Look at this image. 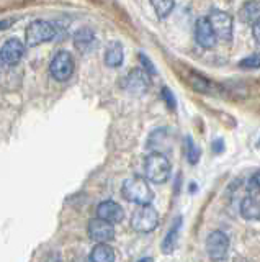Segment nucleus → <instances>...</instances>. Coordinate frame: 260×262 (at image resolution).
<instances>
[{
	"label": "nucleus",
	"instance_id": "f257e3e1",
	"mask_svg": "<svg viewBox=\"0 0 260 262\" xmlns=\"http://www.w3.org/2000/svg\"><path fill=\"white\" fill-rule=\"evenodd\" d=\"M121 195H123L128 202L136 203V205L151 203L154 199V192L149 187L148 180L139 176H133L125 180L123 187H121Z\"/></svg>",
	"mask_w": 260,
	"mask_h": 262
},
{
	"label": "nucleus",
	"instance_id": "f03ea898",
	"mask_svg": "<svg viewBox=\"0 0 260 262\" xmlns=\"http://www.w3.org/2000/svg\"><path fill=\"white\" fill-rule=\"evenodd\" d=\"M170 172H172V166L170 161L160 152H152L149 154L144 161V174L149 182L154 184H164L169 180Z\"/></svg>",
	"mask_w": 260,
	"mask_h": 262
},
{
	"label": "nucleus",
	"instance_id": "7ed1b4c3",
	"mask_svg": "<svg viewBox=\"0 0 260 262\" xmlns=\"http://www.w3.org/2000/svg\"><path fill=\"white\" fill-rule=\"evenodd\" d=\"M159 225V213L151 207V203L137 205V208L133 211L131 226L137 233H151Z\"/></svg>",
	"mask_w": 260,
	"mask_h": 262
},
{
	"label": "nucleus",
	"instance_id": "20e7f679",
	"mask_svg": "<svg viewBox=\"0 0 260 262\" xmlns=\"http://www.w3.org/2000/svg\"><path fill=\"white\" fill-rule=\"evenodd\" d=\"M54 35H56V28L50 21L35 20L33 23H30V27L27 28V45L30 48H35L38 45L51 41Z\"/></svg>",
	"mask_w": 260,
	"mask_h": 262
},
{
	"label": "nucleus",
	"instance_id": "39448f33",
	"mask_svg": "<svg viewBox=\"0 0 260 262\" xmlns=\"http://www.w3.org/2000/svg\"><path fill=\"white\" fill-rule=\"evenodd\" d=\"M50 72L59 82L69 80V77L74 74V59H72V56L67 51H59L53 57L50 64Z\"/></svg>",
	"mask_w": 260,
	"mask_h": 262
},
{
	"label": "nucleus",
	"instance_id": "423d86ee",
	"mask_svg": "<svg viewBox=\"0 0 260 262\" xmlns=\"http://www.w3.org/2000/svg\"><path fill=\"white\" fill-rule=\"evenodd\" d=\"M208 20L219 39L229 43L232 39V16L223 10H211Z\"/></svg>",
	"mask_w": 260,
	"mask_h": 262
},
{
	"label": "nucleus",
	"instance_id": "0eeeda50",
	"mask_svg": "<svg viewBox=\"0 0 260 262\" xmlns=\"http://www.w3.org/2000/svg\"><path fill=\"white\" fill-rule=\"evenodd\" d=\"M229 251V237L223 231H213L206 237V252L213 260H221Z\"/></svg>",
	"mask_w": 260,
	"mask_h": 262
},
{
	"label": "nucleus",
	"instance_id": "6e6552de",
	"mask_svg": "<svg viewBox=\"0 0 260 262\" xmlns=\"http://www.w3.org/2000/svg\"><path fill=\"white\" fill-rule=\"evenodd\" d=\"M88 237L95 243H110L115 237L113 223L99 216L95 220H90V223H88Z\"/></svg>",
	"mask_w": 260,
	"mask_h": 262
},
{
	"label": "nucleus",
	"instance_id": "1a4fd4ad",
	"mask_svg": "<svg viewBox=\"0 0 260 262\" xmlns=\"http://www.w3.org/2000/svg\"><path fill=\"white\" fill-rule=\"evenodd\" d=\"M123 80V87L133 95H143L149 89V76L143 69H133Z\"/></svg>",
	"mask_w": 260,
	"mask_h": 262
},
{
	"label": "nucleus",
	"instance_id": "9d476101",
	"mask_svg": "<svg viewBox=\"0 0 260 262\" xmlns=\"http://www.w3.org/2000/svg\"><path fill=\"white\" fill-rule=\"evenodd\" d=\"M195 39H197V43L205 49H211L216 46L218 36L208 18H198L197 23H195Z\"/></svg>",
	"mask_w": 260,
	"mask_h": 262
},
{
	"label": "nucleus",
	"instance_id": "9b49d317",
	"mask_svg": "<svg viewBox=\"0 0 260 262\" xmlns=\"http://www.w3.org/2000/svg\"><path fill=\"white\" fill-rule=\"evenodd\" d=\"M23 54H25V46L21 41L18 38H10L0 49V61L9 66H15L20 62Z\"/></svg>",
	"mask_w": 260,
	"mask_h": 262
},
{
	"label": "nucleus",
	"instance_id": "f8f14e48",
	"mask_svg": "<svg viewBox=\"0 0 260 262\" xmlns=\"http://www.w3.org/2000/svg\"><path fill=\"white\" fill-rule=\"evenodd\" d=\"M97 216L102 220H107L110 223H120L125 218V210L120 203L113 200H105L97 207Z\"/></svg>",
	"mask_w": 260,
	"mask_h": 262
},
{
	"label": "nucleus",
	"instance_id": "ddd939ff",
	"mask_svg": "<svg viewBox=\"0 0 260 262\" xmlns=\"http://www.w3.org/2000/svg\"><path fill=\"white\" fill-rule=\"evenodd\" d=\"M123 59H125L123 45L120 41H111L107 51H105V64L110 66V68H118V66L123 64Z\"/></svg>",
	"mask_w": 260,
	"mask_h": 262
},
{
	"label": "nucleus",
	"instance_id": "4468645a",
	"mask_svg": "<svg viewBox=\"0 0 260 262\" xmlns=\"http://www.w3.org/2000/svg\"><path fill=\"white\" fill-rule=\"evenodd\" d=\"M239 16L244 23L247 25H255L260 21V2L250 0V2L244 4L242 8L239 10Z\"/></svg>",
	"mask_w": 260,
	"mask_h": 262
},
{
	"label": "nucleus",
	"instance_id": "2eb2a0df",
	"mask_svg": "<svg viewBox=\"0 0 260 262\" xmlns=\"http://www.w3.org/2000/svg\"><path fill=\"white\" fill-rule=\"evenodd\" d=\"M88 259L92 262H113L115 260V251L111 246H108V243H97Z\"/></svg>",
	"mask_w": 260,
	"mask_h": 262
},
{
	"label": "nucleus",
	"instance_id": "dca6fc26",
	"mask_svg": "<svg viewBox=\"0 0 260 262\" xmlns=\"http://www.w3.org/2000/svg\"><path fill=\"white\" fill-rule=\"evenodd\" d=\"M180 225H182V218L178 216V218H175V221L172 223V226H170V229L164 237V241H162V251L166 254L174 252L175 246H177V239H178V231H180Z\"/></svg>",
	"mask_w": 260,
	"mask_h": 262
},
{
	"label": "nucleus",
	"instance_id": "f3484780",
	"mask_svg": "<svg viewBox=\"0 0 260 262\" xmlns=\"http://www.w3.org/2000/svg\"><path fill=\"white\" fill-rule=\"evenodd\" d=\"M241 215L246 220H260V202L254 196H246L241 203Z\"/></svg>",
	"mask_w": 260,
	"mask_h": 262
},
{
	"label": "nucleus",
	"instance_id": "a211bd4d",
	"mask_svg": "<svg viewBox=\"0 0 260 262\" xmlns=\"http://www.w3.org/2000/svg\"><path fill=\"white\" fill-rule=\"evenodd\" d=\"M95 43V35L90 28H82L74 35V45L79 51H88Z\"/></svg>",
	"mask_w": 260,
	"mask_h": 262
},
{
	"label": "nucleus",
	"instance_id": "6ab92c4d",
	"mask_svg": "<svg viewBox=\"0 0 260 262\" xmlns=\"http://www.w3.org/2000/svg\"><path fill=\"white\" fill-rule=\"evenodd\" d=\"M190 85L197 90V92L201 94H209V95H215L216 90H219V87H216L213 82H209L208 79L198 76V74H193L192 80H190Z\"/></svg>",
	"mask_w": 260,
	"mask_h": 262
},
{
	"label": "nucleus",
	"instance_id": "aec40b11",
	"mask_svg": "<svg viewBox=\"0 0 260 262\" xmlns=\"http://www.w3.org/2000/svg\"><path fill=\"white\" fill-rule=\"evenodd\" d=\"M151 5L154 7L159 18H166V16L170 15V12L174 10L175 2L174 0H151Z\"/></svg>",
	"mask_w": 260,
	"mask_h": 262
},
{
	"label": "nucleus",
	"instance_id": "412c9836",
	"mask_svg": "<svg viewBox=\"0 0 260 262\" xmlns=\"http://www.w3.org/2000/svg\"><path fill=\"white\" fill-rule=\"evenodd\" d=\"M186 158H188L190 164H197L200 159V149L197 147V144L193 143V139L190 136L186 138Z\"/></svg>",
	"mask_w": 260,
	"mask_h": 262
},
{
	"label": "nucleus",
	"instance_id": "4be33fe9",
	"mask_svg": "<svg viewBox=\"0 0 260 262\" xmlns=\"http://www.w3.org/2000/svg\"><path fill=\"white\" fill-rule=\"evenodd\" d=\"M241 69H258L260 68V54H250L247 57H244L242 61H239Z\"/></svg>",
	"mask_w": 260,
	"mask_h": 262
},
{
	"label": "nucleus",
	"instance_id": "5701e85b",
	"mask_svg": "<svg viewBox=\"0 0 260 262\" xmlns=\"http://www.w3.org/2000/svg\"><path fill=\"white\" fill-rule=\"evenodd\" d=\"M162 98H164L166 105L169 106L170 110H175V106H177V100H175V97H174V94H172V90L167 89V87L162 89Z\"/></svg>",
	"mask_w": 260,
	"mask_h": 262
},
{
	"label": "nucleus",
	"instance_id": "b1692460",
	"mask_svg": "<svg viewBox=\"0 0 260 262\" xmlns=\"http://www.w3.org/2000/svg\"><path fill=\"white\" fill-rule=\"evenodd\" d=\"M139 61H141V64H143V68H144L146 72H148V74H152V76H156L157 71H156V68H154V64H152L143 53L139 54Z\"/></svg>",
	"mask_w": 260,
	"mask_h": 262
},
{
	"label": "nucleus",
	"instance_id": "393cba45",
	"mask_svg": "<svg viewBox=\"0 0 260 262\" xmlns=\"http://www.w3.org/2000/svg\"><path fill=\"white\" fill-rule=\"evenodd\" d=\"M252 35H254L257 43H260V21L255 23V25H252Z\"/></svg>",
	"mask_w": 260,
	"mask_h": 262
},
{
	"label": "nucleus",
	"instance_id": "a878e982",
	"mask_svg": "<svg viewBox=\"0 0 260 262\" xmlns=\"http://www.w3.org/2000/svg\"><path fill=\"white\" fill-rule=\"evenodd\" d=\"M250 182H252V185H257V187H260V170H258V172H255V174H254V177H252Z\"/></svg>",
	"mask_w": 260,
	"mask_h": 262
},
{
	"label": "nucleus",
	"instance_id": "bb28decb",
	"mask_svg": "<svg viewBox=\"0 0 260 262\" xmlns=\"http://www.w3.org/2000/svg\"><path fill=\"white\" fill-rule=\"evenodd\" d=\"M257 147H260V139H258V141H257Z\"/></svg>",
	"mask_w": 260,
	"mask_h": 262
},
{
	"label": "nucleus",
	"instance_id": "cd10ccee",
	"mask_svg": "<svg viewBox=\"0 0 260 262\" xmlns=\"http://www.w3.org/2000/svg\"><path fill=\"white\" fill-rule=\"evenodd\" d=\"M0 62H2V61H0Z\"/></svg>",
	"mask_w": 260,
	"mask_h": 262
}]
</instances>
